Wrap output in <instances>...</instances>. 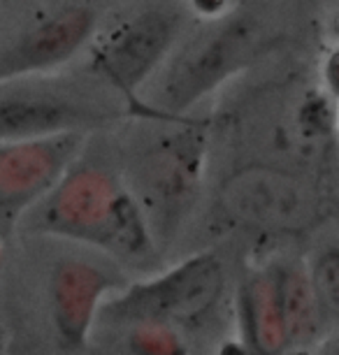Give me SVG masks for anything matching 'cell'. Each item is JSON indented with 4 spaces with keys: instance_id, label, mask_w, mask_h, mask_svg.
<instances>
[{
    "instance_id": "obj_1",
    "label": "cell",
    "mask_w": 339,
    "mask_h": 355,
    "mask_svg": "<svg viewBox=\"0 0 339 355\" xmlns=\"http://www.w3.org/2000/svg\"><path fill=\"white\" fill-rule=\"evenodd\" d=\"M37 227L103 246L125 258L151 253L149 232L135 202L101 170H75L56 186L37 214Z\"/></svg>"
},
{
    "instance_id": "obj_5",
    "label": "cell",
    "mask_w": 339,
    "mask_h": 355,
    "mask_svg": "<svg viewBox=\"0 0 339 355\" xmlns=\"http://www.w3.org/2000/svg\"><path fill=\"white\" fill-rule=\"evenodd\" d=\"M177 17L165 10H147L107 40L101 68L121 89H132L149 75L175 37Z\"/></svg>"
},
{
    "instance_id": "obj_13",
    "label": "cell",
    "mask_w": 339,
    "mask_h": 355,
    "mask_svg": "<svg viewBox=\"0 0 339 355\" xmlns=\"http://www.w3.org/2000/svg\"><path fill=\"white\" fill-rule=\"evenodd\" d=\"M218 355H251L249 348L239 341H225V344L218 348Z\"/></svg>"
},
{
    "instance_id": "obj_14",
    "label": "cell",
    "mask_w": 339,
    "mask_h": 355,
    "mask_svg": "<svg viewBox=\"0 0 339 355\" xmlns=\"http://www.w3.org/2000/svg\"><path fill=\"white\" fill-rule=\"evenodd\" d=\"M288 355H311L309 351H304V348H295V351H290Z\"/></svg>"
},
{
    "instance_id": "obj_4",
    "label": "cell",
    "mask_w": 339,
    "mask_h": 355,
    "mask_svg": "<svg viewBox=\"0 0 339 355\" xmlns=\"http://www.w3.org/2000/svg\"><path fill=\"white\" fill-rule=\"evenodd\" d=\"M125 279L84 260H65L51 274V316L65 348H84L101 297Z\"/></svg>"
},
{
    "instance_id": "obj_9",
    "label": "cell",
    "mask_w": 339,
    "mask_h": 355,
    "mask_svg": "<svg viewBox=\"0 0 339 355\" xmlns=\"http://www.w3.org/2000/svg\"><path fill=\"white\" fill-rule=\"evenodd\" d=\"M235 51V35L209 37L207 42L191 49L170 77L168 91L177 107H186L200 93L211 89V84L221 79L223 72L230 68Z\"/></svg>"
},
{
    "instance_id": "obj_2",
    "label": "cell",
    "mask_w": 339,
    "mask_h": 355,
    "mask_svg": "<svg viewBox=\"0 0 339 355\" xmlns=\"http://www.w3.org/2000/svg\"><path fill=\"white\" fill-rule=\"evenodd\" d=\"M223 281L221 260L214 253H198L163 277L132 284L105 306V316L125 323L191 327L216 306Z\"/></svg>"
},
{
    "instance_id": "obj_3",
    "label": "cell",
    "mask_w": 339,
    "mask_h": 355,
    "mask_svg": "<svg viewBox=\"0 0 339 355\" xmlns=\"http://www.w3.org/2000/svg\"><path fill=\"white\" fill-rule=\"evenodd\" d=\"M77 142L79 135L70 130L0 146V239L8 237L26 207L56 186Z\"/></svg>"
},
{
    "instance_id": "obj_12",
    "label": "cell",
    "mask_w": 339,
    "mask_h": 355,
    "mask_svg": "<svg viewBox=\"0 0 339 355\" xmlns=\"http://www.w3.org/2000/svg\"><path fill=\"white\" fill-rule=\"evenodd\" d=\"M311 291L316 295V302L321 311L335 316L339 306V256L337 249L323 251L316 258L314 272H311Z\"/></svg>"
},
{
    "instance_id": "obj_11",
    "label": "cell",
    "mask_w": 339,
    "mask_h": 355,
    "mask_svg": "<svg viewBox=\"0 0 339 355\" xmlns=\"http://www.w3.org/2000/svg\"><path fill=\"white\" fill-rule=\"evenodd\" d=\"M130 355H189L184 339L170 325L135 323L125 339Z\"/></svg>"
},
{
    "instance_id": "obj_8",
    "label": "cell",
    "mask_w": 339,
    "mask_h": 355,
    "mask_svg": "<svg viewBox=\"0 0 339 355\" xmlns=\"http://www.w3.org/2000/svg\"><path fill=\"white\" fill-rule=\"evenodd\" d=\"M89 114L61 100L21 98L0 103V142H24L70 132Z\"/></svg>"
},
{
    "instance_id": "obj_6",
    "label": "cell",
    "mask_w": 339,
    "mask_h": 355,
    "mask_svg": "<svg viewBox=\"0 0 339 355\" xmlns=\"http://www.w3.org/2000/svg\"><path fill=\"white\" fill-rule=\"evenodd\" d=\"M96 21L98 15L91 8H70L51 17L0 53V79L63 63L86 42Z\"/></svg>"
},
{
    "instance_id": "obj_10",
    "label": "cell",
    "mask_w": 339,
    "mask_h": 355,
    "mask_svg": "<svg viewBox=\"0 0 339 355\" xmlns=\"http://www.w3.org/2000/svg\"><path fill=\"white\" fill-rule=\"evenodd\" d=\"M277 281L286 325V339L304 341L314 337L323 320V311L316 302V295L311 291L309 279L302 272L288 270L277 272Z\"/></svg>"
},
{
    "instance_id": "obj_7",
    "label": "cell",
    "mask_w": 339,
    "mask_h": 355,
    "mask_svg": "<svg viewBox=\"0 0 339 355\" xmlns=\"http://www.w3.org/2000/svg\"><path fill=\"white\" fill-rule=\"evenodd\" d=\"M239 320L244 341L254 355H281L286 346V325L279 300L277 272L254 274L239 288Z\"/></svg>"
}]
</instances>
